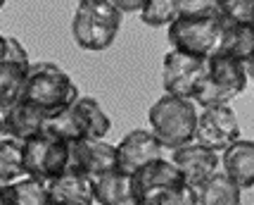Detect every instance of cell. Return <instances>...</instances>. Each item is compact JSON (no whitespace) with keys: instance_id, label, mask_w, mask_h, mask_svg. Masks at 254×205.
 Masks as SVG:
<instances>
[{"instance_id":"obj_10","label":"cell","mask_w":254,"mask_h":205,"mask_svg":"<svg viewBox=\"0 0 254 205\" xmlns=\"http://www.w3.org/2000/svg\"><path fill=\"white\" fill-rule=\"evenodd\" d=\"M166 146L157 138L155 131H145V129H133L117 143V167L122 172L133 174L140 170L143 165L152 160L164 158Z\"/></svg>"},{"instance_id":"obj_20","label":"cell","mask_w":254,"mask_h":205,"mask_svg":"<svg viewBox=\"0 0 254 205\" xmlns=\"http://www.w3.org/2000/svg\"><path fill=\"white\" fill-rule=\"evenodd\" d=\"M223 153V170L231 174L243 189L254 186V141L238 138Z\"/></svg>"},{"instance_id":"obj_9","label":"cell","mask_w":254,"mask_h":205,"mask_svg":"<svg viewBox=\"0 0 254 205\" xmlns=\"http://www.w3.org/2000/svg\"><path fill=\"white\" fill-rule=\"evenodd\" d=\"M131 177H133V191H135L138 205H155L159 194L186 184L181 170L166 158L147 162L140 170L133 172Z\"/></svg>"},{"instance_id":"obj_8","label":"cell","mask_w":254,"mask_h":205,"mask_svg":"<svg viewBox=\"0 0 254 205\" xmlns=\"http://www.w3.org/2000/svg\"><path fill=\"white\" fill-rule=\"evenodd\" d=\"M238 138H240V124L228 102L204 105L202 112H197V129H195L197 143L221 153Z\"/></svg>"},{"instance_id":"obj_2","label":"cell","mask_w":254,"mask_h":205,"mask_svg":"<svg viewBox=\"0 0 254 205\" xmlns=\"http://www.w3.org/2000/svg\"><path fill=\"white\" fill-rule=\"evenodd\" d=\"M119 26L122 12L110 0H81L71 19V36L78 48L100 53L114 43Z\"/></svg>"},{"instance_id":"obj_15","label":"cell","mask_w":254,"mask_h":205,"mask_svg":"<svg viewBox=\"0 0 254 205\" xmlns=\"http://www.w3.org/2000/svg\"><path fill=\"white\" fill-rule=\"evenodd\" d=\"M50 186V205H93L95 203V194H93V182L88 174L66 167L60 177Z\"/></svg>"},{"instance_id":"obj_27","label":"cell","mask_w":254,"mask_h":205,"mask_svg":"<svg viewBox=\"0 0 254 205\" xmlns=\"http://www.w3.org/2000/svg\"><path fill=\"white\" fill-rule=\"evenodd\" d=\"M5 53H7V36H0V62L5 60Z\"/></svg>"},{"instance_id":"obj_29","label":"cell","mask_w":254,"mask_h":205,"mask_svg":"<svg viewBox=\"0 0 254 205\" xmlns=\"http://www.w3.org/2000/svg\"><path fill=\"white\" fill-rule=\"evenodd\" d=\"M2 5H5V0H0V10H2Z\"/></svg>"},{"instance_id":"obj_4","label":"cell","mask_w":254,"mask_h":205,"mask_svg":"<svg viewBox=\"0 0 254 205\" xmlns=\"http://www.w3.org/2000/svg\"><path fill=\"white\" fill-rule=\"evenodd\" d=\"M247 86V69L240 60L221 53L207 55V74L199 86L195 101L204 105H219V102H231L238 98Z\"/></svg>"},{"instance_id":"obj_1","label":"cell","mask_w":254,"mask_h":205,"mask_svg":"<svg viewBox=\"0 0 254 205\" xmlns=\"http://www.w3.org/2000/svg\"><path fill=\"white\" fill-rule=\"evenodd\" d=\"M19 98L29 105L43 110L48 117L62 112L78 98L76 84L64 69H60L53 62H31L22 84Z\"/></svg>"},{"instance_id":"obj_16","label":"cell","mask_w":254,"mask_h":205,"mask_svg":"<svg viewBox=\"0 0 254 205\" xmlns=\"http://www.w3.org/2000/svg\"><path fill=\"white\" fill-rule=\"evenodd\" d=\"M93 182V194L95 203L100 205H138L135 191H133V177L128 172H122L114 167L110 172H102Z\"/></svg>"},{"instance_id":"obj_26","label":"cell","mask_w":254,"mask_h":205,"mask_svg":"<svg viewBox=\"0 0 254 205\" xmlns=\"http://www.w3.org/2000/svg\"><path fill=\"white\" fill-rule=\"evenodd\" d=\"M110 2L124 14V12H138L143 7L145 0H110Z\"/></svg>"},{"instance_id":"obj_24","label":"cell","mask_w":254,"mask_h":205,"mask_svg":"<svg viewBox=\"0 0 254 205\" xmlns=\"http://www.w3.org/2000/svg\"><path fill=\"white\" fill-rule=\"evenodd\" d=\"M178 17L197 19V17H221L219 0H176Z\"/></svg>"},{"instance_id":"obj_23","label":"cell","mask_w":254,"mask_h":205,"mask_svg":"<svg viewBox=\"0 0 254 205\" xmlns=\"http://www.w3.org/2000/svg\"><path fill=\"white\" fill-rule=\"evenodd\" d=\"M140 19L152 29L169 26L174 19H178L176 0H145L143 7H140Z\"/></svg>"},{"instance_id":"obj_25","label":"cell","mask_w":254,"mask_h":205,"mask_svg":"<svg viewBox=\"0 0 254 205\" xmlns=\"http://www.w3.org/2000/svg\"><path fill=\"white\" fill-rule=\"evenodd\" d=\"M221 19L235 24H254V0H219Z\"/></svg>"},{"instance_id":"obj_28","label":"cell","mask_w":254,"mask_h":205,"mask_svg":"<svg viewBox=\"0 0 254 205\" xmlns=\"http://www.w3.org/2000/svg\"><path fill=\"white\" fill-rule=\"evenodd\" d=\"M0 205H5V194H2V184H0Z\"/></svg>"},{"instance_id":"obj_7","label":"cell","mask_w":254,"mask_h":205,"mask_svg":"<svg viewBox=\"0 0 254 205\" xmlns=\"http://www.w3.org/2000/svg\"><path fill=\"white\" fill-rule=\"evenodd\" d=\"M207 74V57L188 55L181 50H171L164 55V91L181 98H192L197 96L199 86Z\"/></svg>"},{"instance_id":"obj_11","label":"cell","mask_w":254,"mask_h":205,"mask_svg":"<svg viewBox=\"0 0 254 205\" xmlns=\"http://www.w3.org/2000/svg\"><path fill=\"white\" fill-rule=\"evenodd\" d=\"M48 114L38 107L29 105L26 101L17 98L10 102H0V134L2 136L26 141L43 131Z\"/></svg>"},{"instance_id":"obj_21","label":"cell","mask_w":254,"mask_h":205,"mask_svg":"<svg viewBox=\"0 0 254 205\" xmlns=\"http://www.w3.org/2000/svg\"><path fill=\"white\" fill-rule=\"evenodd\" d=\"M5 205H50V186L38 177H19L2 184Z\"/></svg>"},{"instance_id":"obj_14","label":"cell","mask_w":254,"mask_h":205,"mask_svg":"<svg viewBox=\"0 0 254 205\" xmlns=\"http://www.w3.org/2000/svg\"><path fill=\"white\" fill-rule=\"evenodd\" d=\"M29 67H31L29 53L14 36H7V53H5V60L0 62V102L19 98Z\"/></svg>"},{"instance_id":"obj_19","label":"cell","mask_w":254,"mask_h":205,"mask_svg":"<svg viewBox=\"0 0 254 205\" xmlns=\"http://www.w3.org/2000/svg\"><path fill=\"white\" fill-rule=\"evenodd\" d=\"M214 53L235 57L245 65L254 55V24H235L221 19V34Z\"/></svg>"},{"instance_id":"obj_5","label":"cell","mask_w":254,"mask_h":205,"mask_svg":"<svg viewBox=\"0 0 254 205\" xmlns=\"http://www.w3.org/2000/svg\"><path fill=\"white\" fill-rule=\"evenodd\" d=\"M22 153L24 172L43 182H53L71 162V143L48 131L22 141Z\"/></svg>"},{"instance_id":"obj_3","label":"cell","mask_w":254,"mask_h":205,"mask_svg":"<svg viewBox=\"0 0 254 205\" xmlns=\"http://www.w3.org/2000/svg\"><path fill=\"white\" fill-rule=\"evenodd\" d=\"M150 126L157 138L166 146V150H174L178 146H186L195 141L197 129V107L192 98H181L166 93L150 107L147 112Z\"/></svg>"},{"instance_id":"obj_17","label":"cell","mask_w":254,"mask_h":205,"mask_svg":"<svg viewBox=\"0 0 254 205\" xmlns=\"http://www.w3.org/2000/svg\"><path fill=\"white\" fill-rule=\"evenodd\" d=\"M192 191H195V205H238L243 201V186L226 170H214Z\"/></svg>"},{"instance_id":"obj_12","label":"cell","mask_w":254,"mask_h":205,"mask_svg":"<svg viewBox=\"0 0 254 205\" xmlns=\"http://www.w3.org/2000/svg\"><path fill=\"white\" fill-rule=\"evenodd\" d=\"M171 162L181 170L186 184L192 186V189L199 186L214 170H219V155H216V150L207 148V146H202L197 141H190L186 146L174 148Z\"/></svg>"},{"instance_id":"obj_18","label":"cell","mask_w":254,"mask_h":205,"mask_svg":"<svg viewBox=\"0 0 254 205\" xmlns=\"http://www.w3.org/2000/svg\"><path fill=\"white\" fill-rule=\"evenodd\" d=\"M69 110H71V117L76 122L81 138H105L110 134V114H105V110L100 107V102L95 98L78 96L76 101L69 105Z\"/></svg>"},{"instance_id":"obj_13","label":"cell","mask_w":254,"mask_h":205,"mask_svg":"<svg viewBox=\"0 0 254 205\" xmlns=\"http://www.w3.org/2000/svg\"><path fill=\"white\" fill-rule=\"evenodd\" d=\"M69 167L88 174L90 179L102 172L117 167V146L105 143L102 138H78L71 143V162Z\"/></svg>"},{"instance_id":"obj_22","label":"cell","mask_w":254,"mask_h":205,"mask_svg":"<svg viewBox=\"0 0 254 205\" xmlns=\"http://www.w3.org/2000/svg\"><path fill=\"white\" fill-rule=\"evenodd\" d=\"M24 153H22V141L10 136L0 138V184L14 182L24 177Z\"/></svg>"},{"instance_id":"obj_6","label":"cell","mask_w":254,"mask_h":205,"mask_svg":"<svg viewBox=\"0 0 254 205\" xmlns=\"http://www.w3.org/2000/svg\"><path fill=\"white\" fill-rule=\"evenodd\" d=\"M219 34H221V17H197V19L178 17L166 26V38L174 50L199 57L214 53Z\"/></svg>"}]
</instances>
